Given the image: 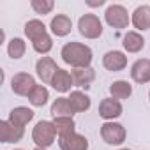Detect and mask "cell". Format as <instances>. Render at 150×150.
<instances>
[{"label":"cell","instance_id":"obj_1","mask_svg":"<svg viewBox=\"0 0 150 150\" xmlns=\"http://www.w3.org/2000/svg\"><path fill=\"white\" fill-rule=\"evenodd\" d=\"M25 35L30 39L34 50L41 55H46L53 48V41L46 30V25L41 20H30L25 23Z\"/></svg>","mask_w":150,"mask_h":150},{"label":"cell","instance_id":"obj_2","mask_svg":"<svg viewBox=\"0 0 150 150\" xmlns=\"http://www.w3.org/2000/svg\"><path fill=\"white\" fill-rule=\"evenodd\" d=\"M60 57L65 64L72 65L74 69H83V67H90L92 50L81 42H67V44H64Z\"/></svg>","mask_w":150,"mask_h":150},{"label":"cell","instance_id":"obj_3","mask_svg":"<svg viewBox=\"0 0 150 150\" xmlns=\"http://www.w3.org/2000/svg\"><path fill=\"white\" fill-rule=\"evenodd\" d=\"M55 136H57V129H55L53 122H48V120L37 122L32 131V139L39 148H48L50 145H53Z\"/></svg>","mask_w":150,"mask_h":150},{"label":"cell","instance_id":"obj_4","mask_svg":"<svg viewBox=\"0 0 150 150\" xmlns=\"http://www.w3.org/2000/svg\"><path fill=\"white\" fill-rule=\"evenodd\" d=\"M104 20H106V23H108L110 27H113V28H117V30L127 28V27H129V21H131L127 9H125L124 6H118V4H113V6H110V7L106 9Z\"/></svg>","mask_w":150,"mask_h":150},{"label":"cell","instance_id":"obj_5","mask_svg":"<svg viewBox=\"0 0 150 150\" xmlns=\"http://www.w3.org/2000/svg\"><path fill=\"white\" fill-rule=\"evenodd\" d=\"M78 30L87 39H97L103 34V23L96 14H83L78 20Z\"/></svg>","mask_w":150,"mask_h":150},{"label":"cell","instance_id":"obj_6","mask_svg":"<svg viewBox=\"0 0 150 150\" xmlns=\"http://www.w3.org/2000/svg\"><path fill=\"white\" fill-rule=\"evenodd\" d=\"M101 138L108 145H122L125 141V127L117 122H104L101 125Z\"/></svg>","mask_w":150,"mask_h":150},{"label":"cell","instance_id":"obj_7","mask_svg":"<svg viewBox=\"0 0 150 150\" xmlns=\"http://www.w3.org/2000/svg\"><path fill=\"white\" fill-rule=\"evenodd\" d=\"M34 87H35V80L30 76L28 72H18L11 80V88L18 96H27L28 97L30 92L34 90Z\"/></svg>","mask_w":150,"mask_h":150},{"label":"cell","instance_id":"obj_8","mask_svg":"<svg viewBox=\"0 0 150 150\" xmlns=\"http://www.w3.org/2000/svg\"><path fill=\"white\" fill-rule=\"evenodd\" d=\"M58 69L60 67H57L55 60L50 58V57H41L37 60V64H35L37 76L42 80V83H50V85H51V81H53V78H55V74H57Z\"/></svg>","mask_w":150,"mask_h":150},{"label":"cell","instance_id":"obj_9","mask_svg":"<svg viewBox=\"0 0 150 150\" xmlns=\"http://www.w3.org/2000/svg\"><path fill=\"white\" fill-rule=\"evenodd\" d=\"M25 136V129L14 125L9 120L0 122V141L2 143H18Z\"/></svg>","mask_w":150,"mask_h":150},{"label":"cell","instance_id":"obj_10","mask_svg":"<svg viewBox=\"0 0 150 150\" xmlns=\"http://www.w3.org/2000/svg\"><path fill=\"white\" fill-rule=\"evenodd\" d=\"M60 150H88V139L78 132H72L67 136L58 138Z\"/></svg>","mask_w":150,"mask_h":150},{"label":"cell","instance_id":"obj_11","mask_svg":"<svg viewBox=\"0 0 150 150\" xmlns=\"http://www.w3.org/2000/svg\"><path fill=\"white\" fill-rule=\"evenodd\" d=\"M131 78L143 85V83H148L150 81V58H139L132 64L131 67Z\"/></svg>","mask_w":150,"mask_h":150},{"label":"cell","instance_id":"obj_12","mask_svg":"<svg viewBox=\"0 0 150 150\" xmlns=\"http://www.w3.org/2000/svg\"><path fill=\"white\" fill-rule=\"evenodd\" d=\"M99 115L104 120H111L113 122V118H118L122 115V104H120V101H117L113 97L103 99L101 104H99Z\"/></svg>","mask_w":150,"mask_h":150},{"label":"cell","instance_id":"obj_13","mask_svg":"<svg viewBox=\"0 0 150 150\" xmlns=\"http://www.w3.org/2000/svg\"><path fill=\"white\" fill-rule=\"evenodd\" d=\"M103 65L108 69V71H113V72H118L122 69H125L127 65V57L122 53V51H108L104 57H103Z\"/></svg>","mask_w":150,"mask_h":150},{"label":"cell","instance_id":"obj_14","mask_svg":"<svg viewBox=\"0 0 150 150\" xmlns=\"http://www.w3.org/2000/svg\"><path fill=\"white\" fill-rule=\"evenodd\" d=\"M72 81L80 88H90L92 81L96 80V71L92 67H83V69H74L72 72Z\"/></svg>","mask_w":150,"mask_h":150},{"label":"cell","instance_id":"obj_15","mask_svg":"<svg viewBox=\"0 0 150 150\" xmlns=\"http://www.w3.org/2000/svg\"><path fill=\"white\" fill-rule=\"evenodd\" d=\"M50 28L57 37H65L72 28V21L65 14H57V16H53V20L50 23Z\"/></svg>","mask_w":150,"mask_h":150},{"label":"cell","instance_id":"obj_16","mask_svg":"<svg viewBox=\"0 0 150 150\" xmlns=\"http://www.w3.org/2000/svg\"><path fill=\"white\" fill-rule=\"evenodd\" d=\"M32 118H34V111H32L30 108H27V106H18V108H13V110H11L7 120L13 122L14 125L25 129V125H27Z\"/></svg>","mask_w":150,"mask_h":150},{"label":"cell","instance_id":"obj_17","mask_svg":"<svg viewBox=\"0 0 150 150\" xmlns=\"http://www.w3.org/2000/svg\"><path fill=\"white\" fill-rule=\"evenodd\" d=\"M72 85H74V81H72V74L67 72V71H64V69H58L57 74H55V78H53V81H51V87H53L57 92L65 94V92L71 90Z\"/></svg>","mask_w":150,"mask_h":150},{"label":"cell","instance_id":"obj_18","mask_svg":"<svg viewBox=\"0 0 150 150\" xmlns=\"http://www.w3.org/2000/svg\"><path fill=\"white\" fill-rule=\"evenodd\" d=\"M132 25L138 30H148L150 28V6H139L132 13Z\"/></svg>","mask_w":150,"mask_h":150},{"label":"cell","instance_id":"obj_19","mask_svg":"<svg viewBox=\"0 0 150 150\" xmlns=\"http://www.w3.org/2000/svg\"><path fill=\"white\" fill-rule=\"evenodd\" d=\"M67 99H69V103H71L74 113H81V111H87V110L90 108V97H88L87 94L80 92V90L71 92V96H69Z\"/></svg>","mask_w":150,"mask_h":150},{"label":"cell","instance_id":"obj_20","mask_svg":"<svg viewBox=\"0 0 150 150\" xmlns=\"http://www.w3.org/2000/svg\"><path fill=\"white\" fill-rule=\"evenodd\" d=\"M122 44H124L125 51H129V53H138V51L143 50L145 39H143L141 34H138V32H127V34L124 35Z\"/></svg>","mask_w":150,"mask_h":150},{"label":"cell","instance_id":"obj_21","mask_svg":"<svg viewBox=\"0 0 150 150\" xmlns=\"http://www.w3.org/2000/svg\"><path fill=\"white\" fill-rule=\"evenodd\" d=\"M51 115L57 118V117H72L74 115V110L69 103L67 97H58L53 101L51 104Z\"/></svg>","mask_w":150,"mask_h":150},{"label":"cell","instance_id":"obj_22","mask_svg":"<svg viewBox=\"0 0 150 150\" xmlns=\"http://www.w3.org/2000/svg\"><path fill=\"white\" fill-rule=\"evenodd\" d=\"M110 94H111V97L117 99V101H120V99H127V97H131V94H132V87H131L127 81L118 80V81H113V83H111V87H110Z\"/></svg>","mask_w":150,"mask_h":150},{"label":"cell","instance_id":"obj_23","mask_svg":"<svg viewBox=\"0 0 150 150\" xmlns=\"http://www.w3.org/2000/svg\"><path fill=\"white\" fill-rule=\"evenodd\" d=\"M53 125H55V129H57L58 138H60V136H67V134L76 132V131H74L76 124H74L72 117H57V118L53 120Z\"/></svg>","mask_w":150,"mask_h":150},{"label":"cell","instance_id":"obj_24","mask_svg":"<svg viewBox=\"0 0 150 150\" xmlns=\"http://www.w3.org/2000/svg\"><path fill=\"white\" fill-rule=\"evenodd\" d=\"M48 99H50V92H48V88H46L44 85H35L34 90H32L30 96H28L30 104H32V106H37V108L44 106V104L48 103Z\"/></svg>","mask_w":150,"mask_h":150},{"label":"cell","instance_id":"obj_25","mask_svg":"<svg viewBox=\"0 0 150 150\" xmlns=\"http://www.w3.org/2000/svg\"><path fill=\"white\" fill-rule=\"evenodd\" d=\"M25 51H27V44H25L23 39L14 37V39L9 41V44H7V53H9L11 58L18 60V58H21V57L25 55Z\"/></svg>","mask_w":150,"mask_h":150},{"label":"cell","instance_id":"obj_26","mask_svg":"<svg viewBox=\"0 0 150 150\" xmlns=\"http://www.w3.org/2000/svg\"><path fill=\"white\" fill-rule=\"evenodd\" d=\"M30 6H32V9L37 13V14H50L51 11H53V7H55V2L53 0H32L30 2Z\"/></svg>","mask_w":150,"mask_h":150},{"label":"cell","instance_id":"obj_27","mask_svg":"<svg viewBox=\"0 0 150 150\" xmlns=\"http://www.w3.org/2000/svg\"><path fill=\"white\" fill-rule=\"evenodd\" d=\"M90 7H101L103 4H104V0H99V2H87Z\"/></svg>","mask_w":150,"mask_h":150},{"label":"cell","instance_id":"obj_28","mask_svg":"<svg viewBox=\"0 0 150 150\" xmlns=\"http://www.w3.org/2000/svg\"><path fill=\"white\" fill-rule=\"evenodd\" d=\"M34 150H46V148H39V146H35V148H34Z\"/></svg>","mask_w":150,"mask_h":150},{"label":"cell","instance_id":"obj_29","mask_svg":"<svg viewBox=\"0 0 150 150\" xmlns=\"http://www.w3.org/2000/svg\"><path fill=\"white\" fill-rule=\"evenodd\" d=\"M120 150H129V148H120Z\"/></svg>","mask_w":150,"mask_h":150},{"label":"cell","instance_id":"obj_30","mask_svg":"<svg viewBox=\"0 0 150 150\" xmlns=\"http://www.w3.org/2000/svg\"><path fill=\"white\" fill-rule=\"evenodd\" d=\"M16 150H21V148H16Z\"/></svg>","mask_w":150,"mask_h":150},{"label":"cell","instance_id":"obj_31","mask_svg":"<svg viewBox=\"0 0 150 150\" xmlns=\"http://www.w3.org/2000/svg\"><path fill=\"white\" fill-rule=\"evenodd\" d=\"M148 99H150V94H148Z\"/></svg>","mask_w":150,"mask_h":150}]
</instances>
